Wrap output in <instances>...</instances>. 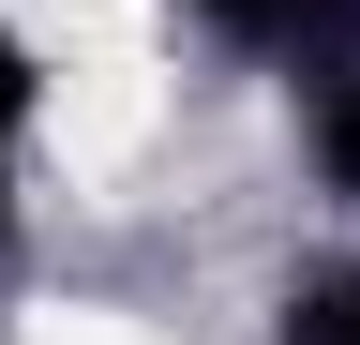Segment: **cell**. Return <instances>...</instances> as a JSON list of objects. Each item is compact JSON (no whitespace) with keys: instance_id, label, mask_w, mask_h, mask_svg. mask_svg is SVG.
<instances>
[{"instance_id":"1","label":"cell","mask_w":360,"mask_h":345,"mask_svg":"<svg viewBox=\"0 0 360 345\" xmlns=\"http://www.w3.org/2000/svg\"><path fill=\"white\" fill-rule=\"evenodd\" d=\"M195 15H210V46H240V60H270V75L360 60V0H195Z\"/></svg>"},{"instance_id":"3","label":"cell","mask_w":360,"mask_h":345,"mask_svg":"<svg viewBox=\"0 0 360 345\" xmlns=\"http://www.w3.org/2000/svg\"><path fill=\"white\" fill-rule=\"evenodd\" d=\"M315 181L360 210V60H330V75H315Z\"/></svg>"},{"instance_id":"2","label":"cell","mask_w":360,"mask_h":345,"mask_svg":"<svg viewBox=\"0 0 360 345\" xmlns=\"http://www.w3.org/2000/svg\"><path fill=\"white\" fill-rule=\"evenodd\" d=\"M270 345H360V255H315L270 300Z\"/></svg>"},{"instance_id":"4","label":"cell","mask_w":360,"mask_h":345,"mask_svg":"<svg viewBox=\"0 0 360 345\" xmlns=\"http://www.w3.org/2000/svg\"><path fill=\"white\" fill-rule=\"evenodd\" d=\"M15 150H30V46L0 15V226H15Z\"/></svg>"}]
</instances>
